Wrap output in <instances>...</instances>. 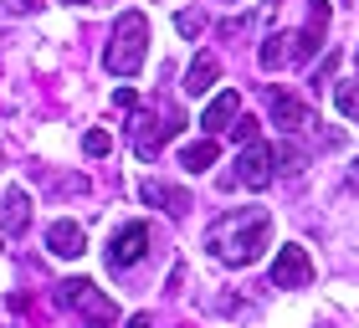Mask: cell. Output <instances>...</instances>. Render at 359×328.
Wrapping results in <instances>:
<instances>
[{
	"label": "cell",
	"instance_id": "cell-1",
	"mask_svg": "<svg viewBox=\"0 0 359 328\" xmlns=\"http://www.w3.org/2000/svg\"><path fill=\"white\" fill-rule=\"evenodd\" d=\"M267 241H272V216L262 205L226 210V216H216L205 226V252L216 257L221 267H252Z\"/></svg>",
	"mask_w": 359,
	"mask_h": 328
},
{
	"label": "cell",
	"instance_id": "cell-2",
	"mask_svg": "<svg viewBox=\"0 0 359 328\" xmlns=\"http://www.w3.org/2000/svg\"><path fill=\"white\" fill-rule=\"evenodd\" d=\"M144 57H149V21H144V11H123L118 21H113L103 67H108L113 77H134V72L144 67Z\"/></svg>",
	"mask_w": 359,
	"mask_h": 328
},
{
	"label": "cell",
	"instance_id": "cell-3",
	"mask_svg": "<svg viewBox=\"0 0 359 328\" xmlns=\"http://www.w3.org/2000/svg\"><path fill=\"white\" fill-rule=\"evenodd\" d=\"M57 303L72 308L88 328H113V323H118V303H113L108 292H97V282H88V277H67V282H57Z\"/></svg>",
	"mask_w": 359,
	"mask_h": 328
},
{
	"label": "cell",
	"instance_id": "cell-4",
	"mask_svg": "<svg viewBox=\"0 0 359 328\" xmlns=\"http://www.w3.org/2000/svg\"><path fill=\"white\" fill-rule=\"evenodd\" d=\"M180 108L175 103H159V108H144V113H134V123H128V144H134V154L139 159H154L165 144L180 134Z\"/></svg>",
	"mask_w": 359,
	"mask_h": 328
},
{
	"label": "cell",
	"instance_id": "cell-5",
	"mask_svg": "<svg viewBox=\"0 0 359 328\" xmlns=\"http://www.w3.org/2000/svg\"><path fill=\"white\" fill-rule=\"evenodd\" d=\"M149 257V226L144 221H123L108 241V272H134Z\"/></svg>",
	"mask_w": 359,
	"mask_h": 328
},
{
	"label": "cell",
	"instance_id": "cell-6",
	"mask_svg": "<svg viewBox=\"0 0 359 328\" xmlns=\"http://www.w3.org/2000/svg\"><path fill=\"white\" fill-rule=\"evenodd\" d=\"M277 179V149L272 144H247V149L236 154V185H247V190H267Z\"/></svg>",
	"mask_w": 359,
	"mask_h": 328
},
{
	"label": "cell",
	"instance_id": "cell-7",
	"mask_svg": "<svg viewBox=\"0 0 359 328\" xmlns=\"http://www.w3.org/2000/svg\"><path fill=\"white\" fill-rule=\"evenodd\" d=\"M267 108H272V123L283 128V134H313V108L303 103V97H292V93H283V88H267Z\"/></svg>",
	"mask_w": 359,
	"mask_h": 328
},
{
	"label": "cell",
	"instance_id": "cell-8",
	"mask_svg": "<svg viewBox=\"0 0 359 328\" xmlns=\"http://www.w3.org/2000/svg\"><path fill=\"white\" fill-rule=\"evenodd\" d=\"M313 282V257L303 252V246H283V252H277V261H272V287H308Z\"/></svg>",
	"mask_w": 359,
	"mask_h": 328
},
{
	"label": "cell",
	"instance_id": "cell-9",
	"mask_svg": "<svg viewBox=\"0 0 359 328\" xmlns=\"http://www.w3.org/2000/svg\"><path fill=\"white\" fill-rule=\"evenodd\" d=\"M236 118H241V93H231V88H226V93H216V97L205 103V113H201V128H205V139H216V134H226V128H231Z\"/></svg>",
	"mask_w": 359,
	"mask_h": 328
},
{
	"label": "cell",
	"instance_id": "cell-10",
	"mask_svg": "<svg viewBox=\"0 0 359 328\" xmlns=\"http://www.w3.org/2000/svg\"><path fill=\"white\" fill-rule=\"evenodd\" d=\"M26 226H31V195L21 185H11L6 200H0V231L6 236H26Z\"/></svg>",
	"mask_w": 359,
	"mask_h": 328
},
{
	"label": "cell",
	"instance_id": "cell-11",
	"mask_svg": "<svg viewBox=\"0 0 359 328\" xmlns=\"http://www.w3.org/2000/svg\"><path fill=\"white\" fill-rule=\"evenodd\" d=\"M46 246H52V257L72 261V257H83V246H88V231H83L77 221H52V231H46Z\"/></svg>",
	"mask_w": 359,
	"mask_h": 328
},
{
	"label": "cell",
	"instance_id": "cell-12",
	"mask_svg": "<svg viewBox=\"0 0 359 328\" xmlns=\"http://www.w3.org/2000/svg\"><path fill=\"white\" fill-rule=\"evenodd\" d=\"M216 82H221V62L210 57V52H201V57L190 62V72H185V82H180V88H185L190 97H205Z\"/></svg>",
	"mask_w": 359,
	"mask_h": 328
},
{
	"label": "cell",
	"instance_id": "cell-13",
	"mask_svg": "<svg viewBox=\"0 0 359 328\" xmlns=\"http://www.w3.org/2000/svg\"><path fill=\"white\" fill-rule=\"evenodd\" d=\"M292 62H303L298 31H287V36H267V41H262V67H267V72H277V67H292Z\"/></svg>",
	"mask_w": 359,
	"mask_h": 328
},
{
	"label": "cell",
	"instance_id": "cell-14",
	"mask_svg": "<svg viewBox=\"0 0 359 328\" xmlns=\"http://www.w3.org/2000/svg\"><path fill=\"white\" fill-rule=\"evenodd\" d=\"M139 195H144L149 205L170 210V216H185V210H190V195H185V190H175V185H159V179H144Z\"/></svg>",
	"mask_w": 359,
	"mask_h": 328
},
{
	"label": "cell",
	"instance_id": "cell-15",
	"mask_svg": "<svg viewBox=\"0 0 359 328\" xmlns=\"http://www.w3.org/2000/svg\"><path fill=\"white\" fill-rule=\"evenodd\" d=\"M323 31H329V0H313V11H308V26L298 31V46H303V62L323 46Z\"/></svg>",
	"mask_w": 359,
	"mask_h": 328
},
{
	"label": "cell",
	"instance_id": "cell-16",
	"mask_svg": "<svg viewBox=\"0 0 359 328\" xmlns=\"http://www.w3.org/2000/svg\"><path fill=\"white\" fill-rule=\"evenodd\" d=\"M216 159H221V144L216 139H201V144H185V149H180V164H185L190 175H205Z\"/></svg>",
	"mask_w": 359,
	"mask_h": 328
},
{
	"label": "cell",
	"instance_id": "cell-17",
	"mask_svg": "<svg viewBox=\"0 0 359 328\" xmlns=\"http://www.w3.org/2000/svg\"><path fill=\"white\" fill-rule=\"evenodd\" d=\"M262 21H272V6H262V11H252V15H236V21H221V36L226 41H236V36H252Z\"/></svg>",
	"mask_w": 359,
	"mask_h": 328
},
{
	"label": "cell",
	"instance_id": "cell-18",
	"mask_svg": "<svg viewBox=\"0 0 359 328\" xmlns=\"http://www.w3.org/2000/svg\"><path fill=\"white\" fill-rule=\"evenodd\" d=\"M334 108L344 113V118H359V82H339V93H334Z\"/></svg>",
	"mask_w": 359,
	"mask_h": 328
},
{
	"label": "cell",
	"instance_id": "cell-19",
	"mask_svg": "<svg viewBox=\"0 0 359 328\" xmlns=\"http://www.w3.org/2000/svg\"><path fill=\"white\" fill-rule=\"evenodd\" d=\"M175 26H180V36H201L205 31V11H180Z\"/></svg>",
	"mask_w": 359,
	"mask_h": 328
},
{
	"label": "cell",
	"instance_id": "cell-20",
	"mask_svg": "<svg viewBox=\"0 0 359 328\" xmlns=\"http://www.w3.org/2000/svg\"><path fill=\"white\" fill-rule=\"evenodd\" d=\"M83 149H88V154H93V159H103V154H108V149H113V139H108V134H103V128H88V134H83Z\"/></svg>",
	"mask_w": 359,
	"mask_h": 328
},
{
	"label": "cell",
	"instance_id": "cell-21",
	"mask_svg": "<svg viewBox=\"0 0 359 328\" xmlns=\"http://www.w3.org/2000/svg\"><path fill=\"white\" fill-rule=\"evenodd\" d=\"M231 139L241 144V149H247V144H257V118H236V123H231Z\"/></svg>",
	"mask_w": 359,
	"mask_h": 328
},
{
	"label": "cell",
	"instance_id": "cell-22",
	"mask_svg": "<svg viewBox=\"0 0 359 328\" xmlns=\"http://www.w3.org/2000/svg\"><path fill=\"white\" fill-rule=\"evenodd\" d=\"M36 0H0V15H31Z\"/></svg>",
	"mask_w": 359,
	"mask_h": 328
},
{
	"label": "cell",
	"instance_id": "cell-23",
	"mask_svg": "<svg viewBox=\"0 0 359 328\" xmlns=\"http://www.w3.org/2000/svg\"><path fill=\"white\" fill-rule=\"evenodd\" d=\"M113 103H118L123 113H134V108H139V93H134V88H118V93H113Z\"/></svg>",
	"mask_w": 359,
	"mask_h": 328
},
{
	"label": "cell",
	"instance_id": "cell-24",
	"mask_svg": "<svg viewBox=\"0 0 359 328\" xmlns=\"http://www.w3.org/2000/svg\"><path fill=\"white\" fill-rule=\"evenodd\" d=\"M334 67H339V57L329 52V62H323V67H318V77H313V88H329V77H334Z\"/></svg>",
	"mask_w": 359,
	"mask_h": 328
},
{
	"label": "cell",
	"instance_id": "cell-25",
	"mask_svg": "<svg viewBox=\"0 0 359 328\" xmlns=\"http://www.w3.org/2000/svg\"><path fill=\"white\" fill-rule=\"evenodd\" d=\"M128 328H154V318H149V313H134V318H128Z\"/></svg>",
	"mask_w": 359,
	"mask_h": 328
},
{
	"label": "cell",
	"instance_id": "cell-26",
	"mask_svg": "<svg viewBox=\"0 0 359 328\" xmlns=\"http://www.w3.org/2000/svg\"><path fill=\"white\" fill-rule=\"evenodd\" d=\"M349 185H354V190H359V159H354V164H349Z\"/></svg>",
	"mask_w": 359,
	"mask_h": 328
},
{
	"label": "cell",
	"instance_id": "cell-27",
	"mask_svg": "<svg viewBox=\"0 0 359 328\" xmlns=\"http://www.w3.org/2000/svg\"><path fill=\"white\" fill-rule=\"evenodd\" d=\"M67 6H97V0H67Z\"/></svg>",
	"mask_w": 359,
	"mask_h": 328
}]
</instances>
